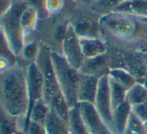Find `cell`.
Masks as SVG:
<instances>
[{
  "label": "cell",
  "instance_id": "obj_1",
  "mask_svg": "<svg viewBox=\"0 0 147 134\" xmlns=\"http://www.w3.org/2000/svg\"><path fill=\"white\" fill-rule=\"evenodd\" d=\"M0 104L18 119V123L25 118L28 111L26 67L17 63L0 73Z\"/></svg>",
  "mask_w": 147,
  "mask_h": 134
},
{
  "label": "cell",
  "instance_id": "obj_2",
  "mask_svg": "<svg viewBox=\"0 0 147 134\" xmlns=\"http://www.w3.org/2000/svg\"><path fill=\"white\" fill-rule=\"evenodd\" d=\"M98 21L102 32L123 42H137L136 47L147 38V18L145 17L112 11L100 16Z\"/></svg>",
  "mask_w": 147,
  "mask_h": 134
},
{
  "label": "cell",
  "instance_id": "obj_3",
  "mask_svg": "<svg viewBox=\"0 0 147 134\" xmlns=\"http://www.w3.org/2000/svg\"><path fill=\"white\" fill-rule=\"evenodd\" d=\"M51 51L52 50H50L47 45L41 44L39 54L35 60L36 64L42 72L43 80H44L43 99L52 110H54L62 118L67 120L70 107L60 89L58 81L56 79L52 60H51Z\"/></svg>",
  "mask_w": 147,
  "mask_h": 134
},
{
  "label": "cell",
  "instance_id": "obj_4",
  "mask_svg": "<svg viewBox=\"0 0 147 134\" xmlns=\"http://www.w3.org/2000/svg\"><path fill=\"white\" fill-rule=\"evenodd\" d=\"M27 6L22 0H13L11 8L0 19V30L12 52L17 57L25 44V35L21 27L20 17Z\"/></svg>",
  "mask_w": 147,
  "mask_h": 134
},
{
  "label": "cell",
  "instance_id": "obj_5",
  "mask_svg": "<svg viewBox=\"0 0 147 134\" xmlns=\"http://www.w3.org/2000/svg\"><path fill=\"white\" fill-rule=\"evenodd\" d=\"M51 60L59 87L67 101L69 107L76 106L77 101V88L80 79V71L72 67L61 54L51 51Z\"/></svg>",
  "mask_w": 147,
  "mask_h": 134
},
{
  "label": "cell",
  "instance_id": "obj_6",
  "mask_svg": "<svg viewBox=\"0 0 147 134\" xmlns=\"http://www.w3.org/2000/svg\"><path fill=\"white\" fill-rule=\"evenodd\" d=\"M26 82H27V92H28V111L25 118L19 122V130H21L22 124L25 121L28 113L35 102L43 99L44 93V80L40 68L36 62H32L26 66Z\"/></svg>",
  "mask_w": 147,
  "mask_h": 134
},
{
  "label": "cell",
  "instance_id": "obj_7",
  "mask_svg": "<svg viewBox=\"0 0 147 134\" xmlns=\"http://www.w3.org/2000/svg\"><path fill=\"white\" fill-rule=\"evenodd\" d=\"M61 55L65 58V60L72 67L79 70L85 58L82 53L80 38L74 31L71 24L67 25L66 34L61 42Z\"/></svg>",
  "mask_w": 147,
  "mask_h": 134
},
{
  "label": "cell",
  "instance_id": "obj_8",
  "mask_svg": "<svg viewBox=\"0 0 147 134\" xmlns=\"http://www.w3.org/2000/svg\"><path fill=\"white\" fill-rule=\"evenodd\" d=\"M94 106L97 109L99 115L107 126H109L112 118V104H111L110 91H109V77L105 75L99 78L98 89L96 98L94 101Z\"/></svg>",
  "mask_w": 147,
  "mask_h": 134
},
{
  "label": "cell",
  "instance_id": "obj_9",
  "mask_svg": "<svg viewBox=\"0 0 147 134\" xmlns=\"http://www.w3.org/2000/svg\"><path fill=\"white\" fill-rule=\"evenodd\" d=\"M110 69V56H109V52H107L105 54L92 57V58H85L79 71L85 75L101 78L105 75H108Z\"/></svg>",
  "mask_w": 147,
  "mask_h": 134
},
{
  "label": "cell",
  "instance_id": "obj_10",
  "mask_svg": "<svg viewBox=\"0 0 147 134\" xmlns=\"http://www.w3.org/2000/svg\"><path fill=\"white\" fill-rule=\"evenodd\" d=\"M98 83L99 78L90 75H85V74L81 73L79 79V84H78L77 88L78 103L87 102L94 104V101L97 94V89H98Z\"/></svg>",
  "mask_w": 147,
  "mask_h": 134
},
{
  "label": "cell",
  "instance_id": "obj_11",
  "mask_svg": "<svg viewBox=\"0 0 147 134\" xmlns=\"http://www.w3.org/2000/svg\"><path fill=\"white\" fill-rule=\"evenodd\" d=\"M78 107H79L82 119L90 134H96L104 125H106L99 115L97 109L95 108L94 104L81 102L78 103Z\"/></svg>",
  "mask_w": 147,
  "mask_h": 134
},
{
  "label": "cell",
  "instance_id": "obj_12",
  "mask_svg": "<svg viewBox=\"0 0 147 134\" xmlns=\"http://www.w3.org/2000/svg\"><path fill=\"white\" fill-rule=\"evenodd\" d=\"M132 113V107L127 102H124L113 109L111 123L109 128L114 134H123L129 117Z\"/></svg>",
  "mask_w": 147,
  "mask_h": 134
},
{
  "label": "cell",
  "instance_id": "obj_13",
  "mask_svg": "<svg viewBox=\"0 0 147 134\" xmlns=\"http://www.w3.org/2000/svg\"><path fill=\"white\" fill-rule=\"evenodd\" d=\"M82 53L84 58H92L108 52V43L102 37H92V38H80Z\"/></svg>",
  "mask_w": 147,
  "mask_h": 134
},
{
  "label": "cell",
  "instance_id": "obj_14",
  "mask_svg": "<svg viewBox=\"0 0 147 134\" xmlns=\"http://www.w3.org/2000/svg\"><path fill=\"white\" fill-rule=\"evenodd\" d=\"M71 25L79 38L102 37V29L99 21H94L89 18H80L71 23Z\"/></svg>",
  "mask_w": 147,
  "mask_h": 134
},
{
  "label": "cell",
  "instance_id": "obj_15",
  "mask_svg": "<svg viewBox=\"0 0 147 134\" xmlns=\"http://www.w3.org/2000/svg\"><path fill=\"white\" fill-rule=\"evenodd\" d=\"M50 109H51L50 106L45 102L44 99H40L37 101V102H35V104L31 108L30 112L28 113L24 123L22 124L21 131L24 132L26 130V127H27L30 120L41 123V124H44L45 121H46L47 116H48L49 112H50Z\"/></svg>",
  "mask_w": 147,
  "mask_h": 134
},
{
  "label": "cell",
  "instance_id": "obj_16",
  "mask_svg": "<svg viewBox=\"0 0 147 134\" xmlns=\"http://www.w3.org/2000/svg\"><path fill=\"white\" fill-rule=\"evenodd\" d=\"M44 125L47 134H69L67 120L62 118L52 109H50Z\"/></svg>",
  "mask_w": 147,
  "mask_h": 134
},
{
  "label": "cell",
  "instance_id": "obj_17",
  "mask_svg": "<svg viewBox=\"0 0 147 134\" xmlns=\"http://www.w3.org/2000/svg\"><path fill=\"white\" fill-rule=\"evenodd\" d=\"M67 123L69 134H90L82 119L78 104L69 109Z\"/></svg>",
  "mask_w": 147,
  "mask_h": 134
},
{
  "label": "cell",
  "instance_id": "obj_18",
  "mask_svg": "<svg viewBox=\"0 0 147 134\" xmlns=\"http://www.w3.org/2000/svg\"><path fill=\"white\" fill-rule=\"evenodd\" d=\"M114 11L147 18V0H125Z\"/></svg>",
  "mask_w": 147,
  "mask_h": 134
},
{
  "label": "cell",
  "instance_id": "obj_19",
  "mask_svg": "<svg viewBox=\"0 0 147 134\" xmlns=\"http://www.w3.org/2000/svg\"><path fill=\"white\" fill-rule=\"evenodd\" d=\"M39 17L40 16H39L38 11L31 6H27L23 10L21 17H20V23H21V27L25 37L35 29Z\"/></svg>",
  "mask_w": 147,
  "mask_h": 134
},
{
  "label": "cell",
  "instance_id": "obj_20",
  "mask_svg": "<svg viewBox=\"0 0 147 134\" xmlns=\"http://www.w3.org/2000/svg\"><path fill=\"white\" fill-rule=\"evenodd\" d=\"M147 101V88L143 83L134 84L132 87L127 89L126 93V102L131 107L136 106Z\"/></svg>",
  "mask_w": 147,
  "mask_h": 134
},
{
  "label": "cell",
  "instance_id": "obj_21",
  "mask_svg": "<svg viewBox=\"0 0 147 134\" xmlns=\"http://www.w3.org/2000/svg\"><path fill=\"white\" fill-rule=\"evenodd\" d=\"M18 130V119L8 113L0 104V134H16Z\"/></svg>",
  "mask_w": 147,
  "mask_h": 134
},
{
  "label": "cell",
  "instance_id": "obj_22",
  "mask_svg": "<svg viewBox=\"0 0 147 134\" xmlns=\"http://www.w3.org/2000/svg\"><path fill=\"white\" fill-rule=\"evenodd\" d=\"M108 76L110 79H112L119 85L123 86L126 89H129L134 84L137 83L136 78L124 68H111Z\"/></svg>",
  "mask_w": 147,
  "mask_h": 134
},
{
  "label": "cell",
  "instance_id": "obj_23",
  "mask_svg": "<svg viewBox=\"0 0 147 134\" xmlns=\"http://www.w3.org/2000/svg\"><path fill=\"white\" fill-rule=\"evenodd\" d=\"M109 77V76H108ZM109 91H110V98L111 104H112V109L116 108L120 104L124 103L126 101V93L127 89L123 86L119 85L115 81L109 78Z\"/></svg>",
  "mask_w": 147,
  "mask_h": 134
},
{
  "label": "cell",
  "instance_id": "obj_24",
  "mask_svg": "<svg viewBox=\"0 0 147 134\" xmlns=\"http://www.w3.org/2000/svg\"><path fill=\"white\" fill-rule=\"evenodd\" d=\"M40 51V45L35 41H30V42H25L21 52L18 56H22V58L25 61H28L30 63L35 62L37 56Z\"/></svg>",
  "mask_w": 147,
  "mask_h": 134
},
{
  "label": "cell",
  "instance_id": "obj_25",
  "mask_svg": "<svg viewBox=\"0 0 147 134\" xmlns=\"http://www.w3.org/2000/svg\"><path fill=\"white\" fill-rule=\"evenodd\" d=\"M123 134H146L144 122L131 113Z\"/></svg>",
  "mask_w": 147,
  "mask_h": 134
},
{
  "label": "cell",
  "instance_id": "obj_26",
  "mask_svg": "<svg viewBox=\"0 0 147 134\" xmlns=\"http://www.w3.org/2000/svg\"><path fill=\"white\" fill-rule=\"evenodd\" d=\"M123 1L125 0H96V6L100 10H102V15H104L109 12L114 11Z\"/></svg>",
  "mask_w": 147,
  "mask_h": 134
},
{
  "label": "cell",
  "instance_id": "obj_27",
  "mask_svg": "<svg viewBox=\"0 0 147 134\" xmlns=\"http://www.w3.org/2000/svg\"><path fill=\"white\" fill-rule=\"evenodd\" d=\"M0 58H8L17 62V56L12 52L3 33L0 30Z\"/></svg>",
  "mask_w": 147,
  "mask_h": 134
},
{
  "label": "cell",
  "instance_id": "obj_28",
  "mask_svg": "<svg viewBox=\"0 0 147 134\" xmlns=\"http://www.w3.org/2000/svg\"><path fill=\"white\" fill-rule=\"evenodd\" d=\"M64 0H44V9L47 14H58L64 8Z\"/></svg>",
  "mask_w": 147,
  "mask_h": 134
},
{
  "label": "cell",
  "instance_id": "obj_29",
  "mask_svg": "<svg viewBox=\"0 0 147 134\" xmlns=\"http://www.w3.org/2000/svg\"><path fill=\"white\" fill-rule=\"evenodd\" d=\"M26 134H47L46 128L44 124L35 122V121L30 120L28 123L26 130L24 131Z\"/></svg>",
  "mask_w": 147,
  "mask_h": 134
},
{
  "label": "cell",
  "instance_id": "obj_30",
  "mask_svg": "<svg viewBox=\"0 0 147 134\" xmlns=\"http://www.w3.org/2000/svg\"><path fill=\"white\" fill-rule=\"evenodd\" d=\"M132 113H133L134 115H136L141 121L146 122L147 121V101L132 107Z\"/></svg>",
  "mask_w": 147,
  "mask_h": 134
},
{
  "label": "cell",
  "instance_id": "obj_31",
  "mask_svg": "<svg viewBox=\"0 0 147 134\" xmlns=\"http://www.w3.org/2000/svg\"><path fill=\"white\" fill-rule=\"evenodd\" d=\"M23 2H25L28 6H31V7L35 8V9L38 11L39 16L42 17L45 14L47 15L46 11L44 9V0H22Z\"/></svg>",
  "mask_w": 147,
  "mask_h": 134
},
{
  "label": "cell",
  "instance_id": "obj_32",
  "mask_svg": "<svg viewBox=\"0 0 147 134\" xmlns=\"http://www.w3.org/2000/svg\"><path fill=\"white\" fill-rule=\"evenodd\" d=\"M12 3H13V0H0V19L11 8Z\"/></svg>",
  "mask_w": 147,
  "mask_h": 134
},
{
  "label": "cell",
  "instance_id": "obj_33",
  "mask_svg": "<svg viewBox=\"0 0 147 134\" xmlns=\"http://www.w3.org/2000/svg\"><path fill=\"white\" fill-rule=\"evenodd\" d=\"M135 49L137 51H139V52H141V53H147V38L141 43V44L138 45Z\"/></svg>",
  "mask_w": 147,
  "mask_h": 134
},
{
  "label": "cell",
  "instance_id": "obj_34",
  "mask_svg": "<svg viewBox=\"0 0 147 134\" xmlns=\"http://www.w3.org/2000/svg\"><path fill=\"white\" fill-rule=\"evenodd\" d=\"M96 134H114V133H113V131L107 125H104Z\"/></svg>",
  "mask_w": 147,
  "mask_h": 134
},
{
  "label": "cell",
  "instance_id": "obj_35",
  "mask_svg": "<svg viewBox=\"0 0 147 134\" xmlns=\"http://www.w3.org/2000/svg\"><path fill=\"white\" fill-rule=\"evenodd\" d=\"M142 55H143V58H144V60H145V62L147 64V53H142Z\"/></svg>",
  "mask_w": 147,
  "mask_h": 134
},
{
  "label": "cell",
  "instance_id": "obj_36",
  "mask_svg": "<svg viewBox=\"0 0 147 134\" xmlns=\"http://www.w3.org/2000/svg\"><path fill=\"white\" fill-rule=\"evenodd\" d=\"M16 134H26V133L23 132V131H21V130H18L17 132H16Z\"/></svg>",
  "mask_w": 147,
  "mask_h": 134
},
{
  "label": "cell",
  "instance_id": "obj_37",
  "mask_svg": "<svg viewBox=\"0 0 147 134\" xmlns=\"http://www.w3.org/2000/svg\"><path fill=\"white\" fill-rule=\"evenodd\" d=\"M144 126H145V133L147 134V121L146 122H144Z\"/></svg>",
  "mask_w": 147,
  "mask_h": 134
}]
</instances>
